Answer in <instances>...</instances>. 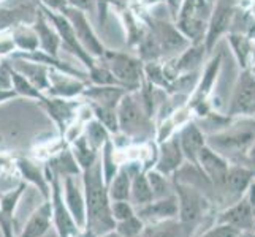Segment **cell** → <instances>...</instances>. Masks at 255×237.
I'll use <instances>...</instances> for the list:
<instances>
[{
  "label": "cell",
  "instance_id": "5b68a950",
  "mask_svg": "<svg viewBox=\"0 0 255 237\" xmlns=\"http://www.w3.org/2000/svg\"><path fill=\"white\" fill-rule=\"evenodd\" d=\"M102 62L110 68L113 76L118 79L122 87H126L128 92H135L143 85L144 79V62L138 56H131L127 52L107 49L102 59Z\"/></svg>",
  "mask_w": 255,
  "mask_h": 237
},
{
  "label": "cell",
  "instance_id": "4fadbf2b",
  "mask_svg": "<svg viewBox=\"0 0 255 237\" xmlns=\"http://www.w3.org/2000/svg\"><path fill=\"white\" fill-rule=\"evenodd\" d=\"M233 14H235V8L230 0H217V3L213 6V11H211V17L203 41L206 54H209L214 49L217 40L228 30V25L232 22Z\"/></svg>",
  "mask_w": 255,
  "mask_h": 237
},
{
  "label": "cell",
  "instance_id": "30bf717a",
  "mask_svg": "<svg viewBox=\"0 0 255 237\" xmlns=\"http://www.w3.org/2000/svg\"><path fill=\"white\" fill-rule=\"evenodd\" d=\"M147 32L154 38L160 56L166 54H181V52L190 46V41L178 30L174 24H170L163 19H151L147 22Z\"/></svg>",
  "mask_w": 255,
  "mask_h": 237
},
{
  "label": "cell",
  "instance_id": "ab89813d",
  "mask_svg": "<svg viewBox=\"0 0 255 237\" xmlns=\"http://www.w3.org/2000/svg\"><path fill=\"white\" fill-rule=\"evenodd\" d=\"M87 81L92 85H121V82L113 76L110 68L102 60H95V64L87 70Z\"/></svg>",
  "mask_w": 255,
  "mask_h": 237
},
{
  "label": "cell",
  "instance_id": "44dd1931",
  "mask_svg": "<svg viewBox=\"0 0 255 237\" xmlns=\"http://www.w3.org/2000/svg\"><path fill=\"white\" fill-rule=\"evenodd\" d=\"M32 27L37 33L38 38V49L46 52L49 56L59 57V51H60V38L56 32V29L52 27V24L48 21V17L43 14V11L37 10L35 17L32 21Z\"/></svg>",
  "mask_w": 255,
  "mask_h": 237
},
{
  "label": "cell",
  "instance_id": "d590c367",
  "mask_svg": "<svg viewBox=\"0 0 255 237\" xmlns=\"http://www.w3.org/2000/svg\"><path fill=\"white\" fill-rule=\"evenodd\" d=\"M100 164H102V172H103V179H105V183H108L113 180V177L116 175L118 169H119V163L116 161V147H114V143L111 141H107L105 146L100 149Z\"/></svg>",
  "mask_w": 255,
  "mask_h": 237
},
{
  "label": "cell",
  "instance_id": "836d02e7",
  "mask_svg": "<svg viewBox=\"0 0 255 237\" xmlns=\"http://www.w3.org/2000/svg\"><path fill=\"white\" fill-rule=\"evenodd\" d=\"M228 43L232 45L233 54L238 59V64L243 70H249V62L252 59V41L248 35L243 33H230L227 37Z\"/></svg>",
  "mask_w": 255,
  "mask_h": 237
},
{
  "label": "cell",
  "instance_id": "52a82bcc",
  "mask_svg": "<svg viewBox=\"0 0 255 237\" xmlns=\"http://www.w3.org/2000/svg\"><path fill=\"white\" fill-rule=\"evenodd\" d=\"M62 14L70 21V24H72V27L78 37V41L81 43V46L84 48L87 54L95 60L102 59L107 48H105L102 40L99 38V35L95 33L89 17H87V13L73 6H67L62 11Z\"/></svg>",
  "mask_w": 255,
  "mask_h": 237
},
{
  "label": "cell",
  "instance_id": "c3c4849f",
  "mask_svg": "<svg viewBox=\"0 0 255 237\" xmlns=\"http://www.w3.org/2000/svg\"><path fill=\"white\" fill-rule=\"evenodd\" d=\"M17 98V95L13 89H0V104L2 103H6V101H10V100H14Z\"/></svg>",
  "mask_w": 255,
  "mask_h": 237
},
{
  "label": "cell",
  "instance_id": "8fae6325",
  "mask_svg": "<svg viewBox=\"0 0 255 237\" xmlns=\"http://www.w3.org/2000/svg\"><path fill=\"white\" fill-rule=\"evenodd\" d=\"M228 117H255V75L243 70L228 106Z\"/></svg>",
  "mask_w": 255,
  "mask_h": 237
},
{
  "label": "cell",
  "instance_id": "bcb514c9",
  "mask_svg": "<svg viewBox=\"0 0 255 237\" xmlns=\"http://www.w3.org/2000/svg\"><path fill=\"white\" fill-rule=\"evenodd\" d=\"M68 6L78 8V10H83L86 13H89L94 8V0H65Z\"/></svg>",
  "mask_w": 255,
  "mask_h": 237
},
{
  "label": "cell",
  "instance_id": "8992f818",
  "mask_svg": "<svg viewBox=\"0 0 255 237\" xmlns=\"http://www.w3.org/2000/svg\"><path fill=\"white\" fill-rule=\"evenodd\" d=\"M38 8L43 11V14L48 17V21L52 24V27L56 29L59 38H60V48L68 51L70 54L75 56L87 70H89L95 64V59H92L89 54H87L84 48L81 46V43L78 41V37H76V33L72 27V24H70V21L59 11H52L49 8H45L41 5H38Z\"/></svg>",
  "mask_w": 255,
  "mask_h": 237
},
{
  "label": "cell",
  "instance_id": "ac0fdd59",
  "mask_svg": "<svg viewBox=\"0 0 255 237\" xmlns=\"http://www.w3.org/2000/svg\"><path fill=\"white\" fill-rule=\"evenodd\" d=\"M176 138L179 141V147L182 151V155L187 161H190L192 166L197 168V160H198V154L200 151L206 146V135L203 133L195 122H187L178 133Z\"/></svg>",
  "mask_w": 255,
  "mask_h": 237
},
{
  "label": "cell",
  "instance_id": "d6986e66",
  "mask_svg": "<svg viewBox=\"0 0 255 237\" xmlns=\"http://www.w3.org/2000/svg\"><path fill=\"white\" fill-rule=\"evenodd\" d=\"M184 160L186 158L182 155L178 138H176V135H173L171 138H166L160 143L159 154H157L155 158V171H159L165 175L174 174L182 166Z\"/></svg>",
  "mask_w": 255,
  "mask_h": 237
},
{
  "label": "cell",
  "instance_id": "cb8c5ba5",
  "mask_svg": "<svg viewBox=\"0 0 255 237\" xmlns=\"http://www.w3.org/2000/svg\"><path fill=\"white\" fill-rule=\"evenodd\" d=\"M192 225H187L178 218H171V220L157 222L144 225L143 231L136 237H192L193 233Z\"/></svg>",
  "mask_w": 255,
  "mask_h": 237
},
{
  "label": "cell",
  "instance_id": "7bdbcfd3",
  "mask_svg": "<svg viewBox=\"0 0 255 237\" xmlns=\"http://www.w3.org/2000/svg\"><path fill=\"white\" fill-rule=\"evenodd\" d=\"M111 215L116 223L127 220L128 217L135 215V207L130 201H111Z\"/></svg>",
  "mask_w": 255,
  "mask_h": 237
},
{
  "label": "cell",
  "instance_id": "d6a6232c",
  "mask_svg": "<svg viewBox=\"0 0 255 237\" xmlns=\"http://www.w3.org/2000/svg\"><path fill=\"white\" fill-rule=\"evenodd\" d=\"M152 198V191L151 185L147 182V175L146 171L139 169L138 172L133 174L131 177V187H130V203L135 207H141L147 203H151Z\"/></svg>",
  "mask_w": 255,
  "mask_h": 237
},
{
  "label": "cell",
  "instance_id": "f5cc1de1",
  "mask_svg": "<svg viewBox=\"0 0 255 237\" xmlns=\"http://www.w3.org/2000/svg\"><path fill=\"white\" fill-rule=\"evenodd\" d=\"M2 60H3V59H2ZM2 60H0V62H2Z\"/></svg>",
  "mask_w": 255,
  "mask_h": 237
},
{
  "label": "cell",
  "instance_id": "6da1fadb",
  "mask_svg": "<svg viewBox=\"0 0 255 237\" xmlns=\"http://www.w3.org/2000/svg\"><path fill=\"white\" fill-rule=\"evenodd\" d=\"M81 175L86 203V226L83 231L91 237H99L116 228V220L111 215V199L103 179L100 157Z\"/></svg>",
  "mask_w": 255,
  "mask_h": 237
},
{
  "label": "cell",
  "instance_id": "b9f144b4",
  "mask_svg": "<svg viewBox=\"0 0 255 237\" xmlns=\"http://www.w3.org/2000/svg\"><path fill=\"white\" fill-rule=\"evenodd\" d=\"M143 228H144V222L135 214V215L128 217L127 220L118 222L114 230H116V233H119L122 237H136L143 231Z\"/></svg>",
  "mask_w": 255,
  "mask_h": 237
},
{
  "label": "cell",
  "instance_id": "7dc6e473",
  "mask_svg": "<svg viewBox=\"0 0 255 237\" xmlns=\"http://www.w3.org/2000/svg\"><path fill=\"white\" fill-rule=\"evenodd\" d=\"M13 226L14 225H11V223H8L5 218H3V215H2V212H0V230H2V233H3V236L5 237H13Z\"/></svg>",
  "mask_w": 255,
  "mask_h": 237
},
{
  "label": "cell",
  "instance_id": "83f0119b",
  "mask_svg": "<svg viewBox=\"0 0 255 237\" xmlns=\"http://www.w3.org/2000/svg\"><path fill=\"white\" fill-rule=\"evenodd\" d=\"M17 168H19V172L24 177L25 182H30L32 185H35L45 201H49L51 198V183L46 172H43L37 164L33 161L27 160V158H19L17 160Z\"/></svg>",
  "mask_w": 255,
  "mask_h": 237
},
{
  "label": "cell",
  "instance_id": "277c9868",
  "mask_svg": "<svg viewBox=\"0 0 255 237\" xmlns=\"http://www.w3.org/2000/svg\"><path fill=\"white\" fill-rule=\"evenodd\" d=\"M211 11V0H182L178 16L174 17V25L190 41V45H200L205 41Z\"/></svg>",
  "mask_w": 255,
  "mask_h": 237
},
{
  "label": "cell",
  "instance_id": "7402d4cb",
  "mask_svg": "<svg viewBox=\"0 0 255 237\" xmlns=\"http://www.w3.org/2000/svg\"><path fill=\"white\" fill-rule=\"evenodd\" d=\"M64 201L76 226L83 231L86 226V203L84 191L80 190L73 177H64Z\"/></svg>",
  "mask_w": 255,
  "mask_h": 237
},
{
  "label": "cell",
  "instance_id": "816d5d0a",
  "mask_svg": "<svg viewBox=\"0 0 255 237\" xmlns=\"http://www.w3.org/2000/svg\"><path fill=\"white\" fill-rule=\"evenodd\" d=\"M5 2V0H0V3H3Z\"/></svg>",
  "mask_w": 255,
  "mask_h": 237
},
{
  "label": "cell",
  "instance_id": "f1b7e54d",
  "mask_svg": "<svg viewBox=\"0 0 255 237\" xmlns=\"http://www.w3.org/2000/svg\"><path fill=\"white\" fill-rule=\"evenodd\" d=\"M46 171L51 174L59 175L60 179L64 177H75V175L83 174L80 164H78L76 158L73 157L70 147H65L64 151H60L57 155H54L48 161Z\"/></svg>",
  "mask_w": 255,
  "mask_h": 237
},
{
  "label": "cell",
  "instance_id": "e0dca14e",
  "mask_svg": "<svg viewBox=\"0 0 255 237\" xmlns=\"http://www.w3.org/2000/svg\"><path fill=\"white\" fill-rule=\"evenodd\" d=\"M135 214L146 223H157L178 218L179 215V203L176 195L166 196L162 199H152L141 207H136Z\"/></svg>",
  "mask_w": 255,
  "mask_h": 237
},
{
  "label": "cell",
  "instance_id": "4dcf8cb0",
  "mask_svg": "<svg viewBox=\"0 0 255 237\" xmlns=\"http://www.w3.org/2000/svg\"><path fill=\"white\" fill-rule=\"evenodd\" d=\"M16 52H32L38 49V38L32 22H17L10 29Z\"/></svg>",
  "mask_w": 255,
  "mask_h": 237
},
{
  "label": "cell",
  "instance_id": "8d00e7d4",
  "mask_svg": "<svg viewBox=\"0 0 255 237\" xmlns=\"http://www.w3.org/2000/svg\"><path fill=\"white\" fill-rule=\"evenodd\" d=\"M8 60V59H6ZM10 70H11V82H13V90L16 92L17 98L22 96V98H29V100H35V101H40L45 98V93L41 90H38L37 87H35L29 79H25L22 75H19L16 72V70L11 68L10 65Z\"/></svg>",
  "mask_w": 255,
  "mask_h": 237
},
{
  "label": "cell",
  "instance_id": "ba28073f",
  "mask_svg": "<svg viewBox=\"0 0 255 237\" xmlns=\"http://www.w3.org/2000/svg\"><path fill=\"white\" fill-rule=\"evenodd\" d=\"M46 175L51 183V212L52 220H54L56 230L59 237H78L81 233L80 228L76 226L73 217L70 215L68 209L65 206L64 195H62V182L56 174H51L46 171Z\"/></svg>",
  "mask_w": 255,
  "mask_h": 237
},
{
  "label": "cell",
  "instance_id": "484cf974",
  "mask_svg": "<svg viewBox=\"0 0 255 237\" xmlns=\"http://www.w3.org/2000/svg\"><path fill=\"white\" fill-rule=\"evenodd\" d=\"M221 67H222V54H217L213 59L209 60V64L206 65L203 75H201L200 82L195 87V92H193L192 96V108H197L200 104H203L206 101V96L211 93L213 87L217 81V76L219 72H221Z\"/></svg>",
  "mask_w": 255,
  "mask_h": 237
},
{
  "label": "cell",
  "instance_id": "2e32d148",
  "mask_svg": "<svg viewBox=\"0 0 255 237\" xmlns=\"http://www.w3.org/2000/svg\"><path fill=\"white\" fill-rule=\"evenodd\" d=\"M87 84L89 82L76 76L49 68V85L45 95L57 96V98H80Z\"/></svg>",
  "mask_w": 255,
  "mask_h": 237
},
{
  "label": "cell",
  "instance_id": "db71d44e",
  "mask_svg": "<svg viewBox=\"0 0 255 237\" xmlns=\"http://www.w3.org/2000/svg\"><path fill=\"white\" fill-rule=\"evenodd\" d=\"M254 187H255V185H254Z\"/></svg>",
  "mask_w": 255,
  "mask_h": 237
},
{
  "label": "cell",
  "instance_id": "74e56055",
  "mask_svg": "<svg viewBox=\"0 0 255 237\" xmlns=\"http://www.w3.org/2000/svg\"><path fill=\"white\" fill-rule=\"evenodd\" d=\"M92 117L97 119L100 124L105 125L111 135L119 133V122H118V108H110V106H100V104H92L87 103Z\"/></svg>",
  "mask_w": 255,
  "mask_h": 237
},
{
  "label": "cell",
  "instance_id": "4316f807",
  "mask_svg": "<svg viewBox=\"0 0 255 237\" xmlns=\"http://www.w3.org/2000/svg\"><path fill=\"white\" fill-rule=\"evenodd\" d=\"M255 175V171L248 166H230L227 172L225 179V190L227 193H230L232 196H243L246 190L251 187L252 179Z\"/></svg>",
  "mask_w": 255,
  "mask_h": 237
},
{
  "label": "cell",
  "instance_id": "ffe728a7",
  "mask_svg": "<svg viewBox=\"0 0 255 237\" xmlns=\"http://www.w3.org/2000/svg\"><path fill=\"white\" fill-rule=\"evenodd\" d=\"M8 64L11 65L13 70H16L17 73L22 75L25 79L37 87L38 90H41L45 93L48 90V85H49V67L38 64V62H33V60H27V59H22V57H17V56H11Z\"/></svg>",
  "mask_w": 255,
  "mask_h": 237
},
{
  "label": "cell",
  "instance_id": "f6af8a7d",
  "mask_svg": "<svg viewBox=\"0 0 255 237\" xmlns=\"http://www.w3.org/2000/svg\"><path fill=\"white\" fill-rule=\"evenodd\" d=\"M38 5L49 8L52 11H59V13H62L68 6L65 0H38Z\"/></svg>",
  "mask_w": 255,
  "mask_h": 237
},
{
  "label": "cell",
  "instance_id": "5bb4252c",
  "mask_svg": "<svg viewBox=\"0 0 255 237\" xmlns=\"http://www.w3.org/2000/svg\"><path fill=\"white\" fill-rule=\"evenodd\" d=\"M197 168H200L201 174H203L216 188L222 191L225 190V179H227L228 168H230V163H228V160H225L224 157H221L217 152H214L213 149L205 146L198 154Z\"/></svg>",
  "mask_w": 255,
  "mask_h": 237
},
{
  "label": "cell",
  "instance_id": "3957f363",
  "mask_svg": "<svg viewBox=\"0 0 255 237\" xmlns=\"http://www.w3.org/2000/svg\"><path fill=\"white\" fill-rule=\"evenodd\" d=\"M119 131L133 141H146L154 133L152 117L146 112L139 96L135 92H127L118 104Z\"/></svg>",
  "mask_w": 255,
  "mask_h": 237
},
{
  "label": "cell",
  "instance_id": "7c38bea8",
  "mask_svg": "<svg viewBox=\"0 0 255 237\" xmlns=\"http://www.w3.org/2000/svg\"><path fill=\"white\" fill-rule=\"evenodd\" d=\"M40 106L46 111L48 116L54 120L60 135H65L76 120L80 108L83 106L81 101L76 98H57V96L45 95V98L40 100Z\"/></svg>",
  "mask_w": 255,
  "mask_h": 237
},
{
  "label": "cell",
  "instance_id": "e575fe53",
  "mask_svg": "<svg viewBox=\"0 0 255 237\" xmlns=\"http://www.w3.org/2000/svg\"><path fill=\"white\" fill-rule=\"evenodd\" d=\"M83 133H84L87 141H89V144L99 152H100V149L105 146V143L111 139L110 131L105 128L103 124H100V122L97 119H94V117H91L89 120L86 122V127H84Z\"/></svg>",
  "mask_w": 255,
  "mask_h": 237
},
{
  "label": "cell",
  "instance_id": "9c48e42d",
  "mask_svg": "<svg viewBox=\"0 0 255 237\" xmlns=\"http://www.w3.org/2000/svg\"><path fill=\"white\" fill-rule=\"evenodd\" d=\"M173 188L179 203V220L195 226L200 222V218L203 217L208 207L205 196L195 187L190 185V183L176 180Z\"/></svg>",
  "mask_w": 255,
  "mask_h": 237
},
{
  "label": "cell",
  "instance_id": "9a60e30c",
  "mask_svg": "<svg viewBox=\"0 0 255 237\" xmlns=\"http://www.w3.org/2000/svg\"><path fill=\"white\" fill-rule=\"evenodd\" d=\"M217 225H227L238 233L251 231L255 228V195L254 199L252 196H244L236 201V204L222 214Z\"/></svg>",
  "mask_w": 255,
  "mask_h": 237
},
{
  "label": "cell",
  "instance_id": "f907efd6",
  "mask_svg": "<svg viewBox=\"0 0 255 237\" xmlns=\"http://www.w3.org/2000/svg\"><path fill=\"white\" fill-rule=\"evenodd\" d=\"M99 237H122L119 233H116V230H113V231H110V233H105V234H102V236H99Z\"/></svg>",
  "mask_w": 255,
  "mask_h": 237
},
{
  "label": "cell",
  "instance_id": "f35d334b",
  "mask_svg": "<svg viewBox=\"0 0 255 237\" xmlns=\"http://www.w3.org/2000/svg\"><path fill=\"white\" fill-rule=\"evenodd\" d=\"M27 190V185L22 182L19 183L16 188L10 190L8 193H3V195H0V212H2L3 218L8 222V223H13V217H14V209L19 203L21 196L24 195V191Z\"/></svg>",
  "mask_w": 255,
  "mask_h": 237
},
{
  "label": "cell",
  "instance_id": "60d3db41",
  "mask_svg": "<svg viewBox=\"0 0 255 237\" xmlns=\"http://www.w3.org/2000/svg\"><path fill=\"white\" fill-rule=\"evenodd\" d=\"M146 175H147L149 185H151V191H152L154 199H162V198L174 195V188L170 183V180L166 179L165 174L152 169V171H147Z\"/></svg>",
  "mask_w": 255,
  "mask_h": 237
},
{
  "label": "cell",
  "instance_id": "7a4b0ae2",
  "mask_svg": "<svg viewBox=\"0 0 255 237\" xmlns=\"http://www.w3.org/2000/svg\"><path fill=\"white\" fill-rule=\"evenodd\" d=\"M255 143V117H235L233 122L206 136V146L225 160L248 157Z\"/></svg>",
  "mask_w": 255,
  "mask_h": 237
},
{
  "label": "cell",
  "instance_id": "1f68e13d",
  "mask_svg": "<svg viewBox=\"0 0 255 237\" xmlns=\"http://www.w3.org/2000/svg\"><path fill=\"white\" fill-rule=\"evenodd\" d=\"M70 151H72L73 157L76 158L78 164H80L81 171L91 168V166L99 160V151L89 144V141L86 139L84 133H80L76 138L72 139V146H70Z\"/></svg>",
  "mask_w": 255,
  "mask_h": 237
},
{
  "label": "cell",
  "instance_id": "603a6c76",
  "mask_svg": "<svg viewBox=\"0 0 255 237\" xmlns=\"http://www.w3.org/2000/svg\"><path fill=\"white\" fill-rule=\"evenodd\" d=\"M127 92L128 90L124 89V87H121V85H92V84H87L80 98H84L87 103H92V104L118 108L121 98Z\"/></svg>",
  "mask_w": 255,
  "mask_h": 237
},
{
  "label": "cell",
  "instance_id": "ee69618b",
  "mask_svg": "<svg viewBox=\"0 0 255 237\" xmlns=\"http://www.w3.org/2000/svg\"><path fill=\"white\" fill-rule=\"evenodd\" d=\"M198 237H240V233L227 225H217Z\"/></svg>",
  "mask_w": 255,
  "mask_h": 237
},
{
  "label": "cell",
  "instance_id": "681fc988",
  "mask_svg": "<svg viewBox=\"0 0 255 237\" xmlns=\"http://www.w3.org/2000/svg\"><path fill=\"white\" fill-rule=\"evenodd\" d=\"M248 158H249V161H251L252 164H255V143H254V144L251 146V149H249Z\"/></svg>",
  "mask_w": 255,
  "mask_h": 237
},
{
  "label": "cell",
  "instance_id": "d4e9b609",
  "mask_svg": "<svg viewBox=\"0 0 255 237\" xmlns=\"http://www.w3.org/2000/svg\"><path fill=\"white\" fill-rule=\"evenodd\" d=\"M141 169L136 163L121 164L116 175L108 183V196L111 201H128L130 199V187L133 174Z\"/></svg>",
  "mask_w": 255,
  "mask_h": 237
},
{
  "label": "cell",
  "instance_id": "f546056e",
  "mask_svg": "<svg viewBox=\"0 0 255 237\" xmlns=\"http://www.w3.org/2000/svg\"><path fill=\"white\" fill-rule=\"evenodd\" d=\"M51 201H45L35 212L30 215L29 222L25 223L19 237H43L51 226Z\"/></svg>",
  "mask_w": 255,
  "mask_h": 237
}]
</instances>
